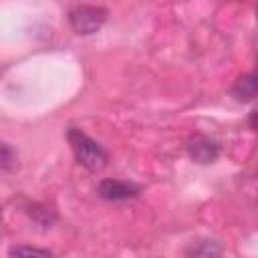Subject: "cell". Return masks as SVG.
<instances>
[{"instance_id":"obj_1","label":"cell","mask_w":258,"mask_h":258,"mask_svg":"<svg viewBox=\"0 0 258 258\" xmlns=\"http://www.w3.org/2000/svg\"><path fill=\"white\" fill-rule=\"evenodd\" d=\"M67 139L71 143V149L77 157V161L87 167L89 171H99L107 165V151L95 141L91 139L87 133H83L77 127H71L67 131Z\"/></svg>"},{"instance_id":"obj_7","label":"cell","mask_w":258,"mask_h":258,"mask_svg":"<svg viewBox=\"0 0 258 258\" xmlns=\"http://www.w3.org/2000/svg\"><path fill=\"white\" fill-rule=\"evenodd\" d=\"M10 258H52V254L44 248H34V246H12L10 248Z\"/></svg>"},{"instance_id":"obj_6","label":"cell","mask_w":258,"mask_h":258,"mask_svg":"<svg viewBox=\"0 0 258 258\" xmlns=\"http://www.w3.org/2000/svg\"><path fill=\"white\" fill-rule=\"evenodd\" d=\"M187 258H220V246L214 240H204L196 248H191Z\"/></svg>"},{"instance_id":"obj_2","label":"cell","mask_w":258,"mask_h":258,"mask_svg":"<svg viewBox=\"0 0 258 258\" xmlns=\"http://www.w3.org/2000/svg\"><path fill=\"white\" fill-rule=\"evenodd\" d=\"M107 20V10L101 6H89V4H81L75 6L69 12V22L75 28V32L79 34H93L97 32L103 22Z\"/></svg>"},{"instance_id":"obj_3","label":"cell","mask_w":258,"mask_h":258,"mask_svg":"<svg viewBox=\"0 0 258 258\" xmlns=\"http://www.w3.org/2000/svg\"><path fill=\"white\" fill-rule=\"evenodd\" d=\"M99 196L103 200H111V202H119V200H129V198H135L139 194V187L129 183V181H123V179H103L97 187Z\"/></svg>"},{"instance_id":"obj_8","label":"cell","mask_w":258,"mask_h":258,"mask_svg":"<svg viewBox=\"0 0 258 258\" xmlns=\"http://www.w3.org/2000/svg\"><path fill=\"white\" fill-rule=\"evenodd\" d=\"M12 165H14V151L8 145L0 143V169H8Z\"/></svg>"},{"instance_id":"obj_4","label":"cell","mask_w":258,"mask_h":258,"mask_svg":"<svg viewBox=\"0 0 258 258\" xmlns=\"http://www.w3.org/2000/svg\"><path fill=\"white\" fill-rule=\"evenodd\" d=\"M187 151H189L194 161H198V163H212L220 155V145L216 141L204 137V135H196V137L189 139Z\"/></svg>"},{"instance_id":"obj_5","label":"cell","mask_w":258,"mask_h":258,"mask_svg":"<svg viewBox=\"0 0 258 258\" xmlns=\"http://www.w3.org/2000/svg\"><path fill=\"white\" fill-rule=\"evenodd\" d=\"M256 89H258V81H256V75L254 73H248L244 77H240L232 89V95L238 99V101H252L256 97Z\"/></svg>"}]
</instances>
